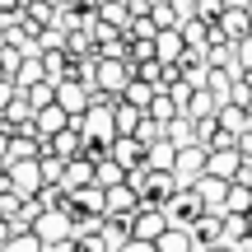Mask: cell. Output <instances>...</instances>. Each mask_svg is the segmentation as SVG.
<instances>
[{"mask_svg": "<svg viewBox=\"0 0 252 252\" xmlns=\"http://www.w3.org/2000/svg\"><path fill=\"white\" fill-rule=\"evenodd\" d=\"M52 154H61V159H80V154H84V131H80V122H70L61 135H52Z\"/></svg>", "mask_w": 252, "mask_h": 252, "instance_id": "obj_17", "label": "cell"}, {"mask_svg": "<svg viewBox=\"0 0 252 252\" xmlns=\"http://www.w3.org/2000/svg\"><path fill=\"white\" fill-rule=\"evenodd\" d=\"M229 215H252V187L248 182H234V187H229Z\"/></svg>", "mask_w": 252, "mask_h": 252, "instance_id": "obj_32", "label": "cell"}, {"mask_svg": "<svg viewBox=\"0 0 252 252\" xmlns=\"http://www.w3.org/2000/svg\"><path fill=\"white\" fill-rule=\"evenodd\" d=\"M61 187L65 191H80V187H94V163L84 159H65V178H61Z\"/></svg>", "mask_w": 252, "mask_h": 252, "instance_id": "obj_19", "label": "cell"}, {"mask_svg": "<svg viewBox=\"0 0 252 252\" xmlns=\"http://www.w3.org/2000/svg\"><path fill=\"white\" fill-rule=\"evenodd\" d=\"M9 252H47V243L37 238V229H24V234H14V243H9Z\"/></svg>", "mask_w": 252, "mask_h": 252, "instance_id": "obj_37", "label": "cell"}, {"mask_svg": "<svg viewBox=\"0 0 252 252\" xmlns=\"http://www.w3.org/2000/svg\"><path fill=\"white\" fill-rule=\"evenodd\" d=\"M154 248L159 252H196V238H191V229H168Z\"/></svg>", "mask_w": 252, "mask_h": 252, "instance_id": "obj_26", "label": "cell"}, {"mask_svg": "<svg viewBox=\"0 0 252 252\" xmlns=\"http://www.w3.org/2000/svg\"><path fill=\"white\" fill-rule=\"evenodd\" d=\"M98 19H108L112 28H131V5H126V0H103V9H98Z\"/></svg>", "mask_w": 252, "mask_h": 252, "instance_id": "obj_29", "label": "cell"}, {"mask_svg": "<svg viewBox=\"0 0 252 252\" xmlns=\"http://www.w3.org/2000/svg\"><path fill=\"white\" fill-rule=\"evenodd\" d=\"M163 135H168V140L178 145V150H187V145H201V122L182 112V117H173L168 126H163Z\"/></svg>", "mask_w": 252, "mask_h": 252, "instance_id": "obj_15", "label": "cell"}, {"mask_svg": "<svg viewBox=\"0 0 252 252\" xmlns=\"http://www.w3.org/2000/svg\"><path fill=\"white\" fill-rule=\"evenodd\" d=\"M215 117H220V126H224V131H234V135L252 131V112H248V108H238V103H224Z\"/></svg>", "mask_w": 252, "mask_h": 252, "instance_id": "obj_21", "label": "cell"}, {"mask_svg": "<svg viewBox=\"0 0 252 252\" xmlns=\"http://www.w3.org/2000/svg\"><path fill=\"white\" fill-rule=\"evenodd\" d=\"M24 47H14V42H0V70H5L9 75V80H14V75H19V65H24Z\"/></svg>", "mask_w": 252, "mask_h": 252, "instance_id": "obj_36", "label": "cell"}, {"mask_svg": "<svg viewBox=\"0 0 252 252\" xmlns=\"http://www.w3.org/2000/svg\"><path fill=\"white\" fill-rule=\"evenodd\" d=\"M122 252H159V248H154V243H145V238H131Z\"/></svg>", "mask_w": 252, "mask_h": 252, "instance_id": "obj_46", "label": "cell"}, {"mask_svg": "<svg viewBox=\"0 0 252 252\" xmlns=\"http://www.w3.org/2000/svg\"><path fill=\"white\" fill-rule=\"evenodd\" d=\"M154 56H159L163 65H178L182 56H187V42H182V28H159V37H154Z\"/></svg>", "mask_w": 252, "mask_h": 252, "instance_id": "obj_11", "label": "cell"}, {"mask_svg": "<svg viewBox=\"0 0 252 252\" xmlns=\"http://www.w3.org/2000/svg\"><path fill=\"white\" fill-rule=\"evenodd\" d=\"M24 9V0H0V14H19Z\"/></svg>", "mask_w": 252, "mask_h": 252, "instance_id": "obj_48", "label": "cell"}, {"mask_svg": "<svg viewBox=\"0 0 252 252\" xmlns=\"http://www.w3.org/2000/svg\"><path fill=\"white\" fill-rule=\"evenodd\" d=\"M163 215H168V224H173V229H191L196 220H206L210 210H206V201H201V191H196V187H178V196L163 206Z\"/></svg>", "mask_w": 252, "mask_h": 252, "instance_id": "obj_2", "label": "cell"}, {"mask_svg": "<svg viewBox=\"0 0 252 252\" xmlns=\"http://www.w3.org/2000/svg\"><path fill=\"white\" fill-rule=\"evenodd\" d=\"M140 206H145V201H140V191H135V187H126V182H122V187H108V215L131 220Z\"/></svg>", "mask_w": 252, "mask_h": 252, "instance_id": "obj_14", "label": "cell"}, {"mask_svg": "<svg viewBox=\"0 0 252 252\" xmlns=\"http://www.w3.org/2000/svg\"><path fill=\"white\" fill-rule=\"evenodd\" d=\"M243 163H248V154H243V150H210L206 173H210V178H224V182H238Z\"/></svg>", "mask_w": 252, "mask_h": 252, "instance_id": "obj_9", "label": "cell"}, {"mask_svg": "<svg viewBox=\"0 0 252 252\" xmlns=\"http://www.w3.org/2000/svg\"><path fill=\"white\" fill-rule=\"evenodd\" d=\"M206 163H210V150H206V145H187V150H178V163H173L178 187H196V182L206 178Z\"/></svg>", "mask_w": 252, "mask_h": 252, "instance_id": "obj_3", "label": "cell"}, {"mask_svg": "<svg viewBox=\"0 0 252 252\" xmlns=\"http://www.w3.org/2000/svg\"><path fill=\"white\" fill-rule=\"evenodd\" d=\"M24 98L33 103V112H42V108H52V103H56V84L42 80V84H33V89H24Z\"/></svg>", "mask_w": 252, "mask_h": 252, "instance_id": "obj_35", "label": "cell"}, {"mask_svg": "<svg viewBox=\"0 0 252 252\" xmlns=\"http://www.w3.org/2000/svg\"><path fill=\"white\" fill-rule=\"evenodd\" d=\"M117 103H122V98L98 94V98H94V108L80 117V131L89 135V140H117Z\"/></svg>", "mask_w": 252, "mask_h": 252, "instance_id": "obj_1", "label": "cell"}, {"mask_svg": "<svg viewBox=\"0 0 252 252\" xmlns=\"http://www.w3.org/2000/svg\"><path fill=\"white\" fill-rule=\"evenodd\" d=\"M168 215H163V210L159 206H140V210H135V215H131V238H145V243H159V238L163 234H168Z\"/></svg>", "mask_w": 252, "mask_h": 252, "instance_id": "obj_6", "label": "cell"}, {"mask_svg": "<svg viewBox=\"0 0 252 252\" xmlns=\"http://www.w3.org/2000/svg\"><path fill=\"white\" fill-rule=\"evenodd\" d=\"M182 42H187L191 52H206L210 47V24L206 19H187V24H182Z\"/></svg>", "mask_w": 252, "mask_h": 252, "instance_id": "obj_23", "label": "cell"}, {"mask_svg": "<svg viewBox=\"0 0 252 252\" xmlns=\"http://www.w3.org/2000/svg\"><path fill=\"white\" fill-rule=\"evenodd\" d=\"M70 122H75V117H70L65 108H56V103H52V108H42V112H33V126H37V135H47V140H52V135H61Z\"/></svg>", "mask_w": 252, "mask_h": 252, "instance_id": "obj_16", "label": "cell"}, {"mask_svg": "<svg viewBox=\"0 0 252 252\" xmlns=\"http://www.w3.org/2000/svg\"><path fill=\"white\" fill-rule=\"evenodd\" d=\"M154 94H159V89H154V84H145V80H131V84H126V94H122V98L131 103V108H140V112H150V103H154Z\"/></svg>", "mask_w": 252, "mask_h": 252, "instance_id": "obj_28", "label": "cell"}, {"mask_svg": "<svg viewBox=\"0 0 252 252\" xmlns=\"http://www.w3.org/2000/svg\"><path fill=\"white\" fill-rule=\"evenodd\" d=\"M243 5H248V19H252V0H243Z\"/></svg>", "mask_w": 252, "mask_h": 252, "instance_id": "obj_50", "label": "cell"}, {"mask_svg": "<svg viewBox=\"0 0 252 252\" xmlns=\"http://www.w3.org/2000/svg\"><path fill=\"white\" fill-rule=\"evenodd\" d=\"M238 70H243V75H252V33L243 37V42H238Z\"/></svg>", "mask_w": 252, "mask_h": 252, "instance_id": "obj_44", "label": "cell"}, {"mask_svg": "<svg viewBox=\"0 0 252 252\" xmlns=\"http://www.w3.org/2000/svg\"><path fill=\"white\" fill-rule=\"evenodd\" d=\"M33 229H37V238H42L47 248H61V243H70V238H75V220L65 215V210H47Z\"/></svg>", "mask_w": 252, "mask_h": 252, "instance_id": "obj_7", "label": "cell"}, {"mask_svg": "<svg viewBox=\"0 0 252 252\" xmlns=\"http://www.w3.org/2000/svg\"><path fill=\"white\" fill-rule=\"evenodd\" d=\"M14 243V224H9V220H0V248H9Z\"/></svg>", "mask_w": 252, "mask_h": 252, "instance_id": "obj_47", "label": "cell"}, {"mask_svg": "<svg viewBox=\"0 0 252 252\" xmlns=\"http://www.w3.org/2000/svg\"><path fill=\"white\" fill-rule=\"evenodd\" d=\"M145 163L150 168H159V173H173V163H178V145L163 135V140H154L150 150H145Z\"/></svg>", "mask_w": 252, "mask_h": 252, "instance_id": "obj_20", "label": "cell"}, {"mask_svg": "<svg viewBox=\"0 0 252 252\" xmlns=\"http://www.w3.org/2000/svg\"><path fill=\"white\" fill-rule=\"evenodd\" d=\"M42 178L47 182H61L65 178V159H61V154H42Z\"/></svg>", "mask_w": 252, "mask_h": 252, "instance_id": "obj_39", "label": "cell"}, {"mask_svg": "<svg viewBox=\"0 0 252 252\" xmlns=\"http://www.w3.org/2000/svg\"><path fill=\"white\" fill-rule=\"evenodd\" d=\"M112 159L131 173V168H140V163H145V145L135 140V135H117V140H112Z\"/></svg>", "mask_w": 252, "mask_h": 252, "instance_id": "obj_18", "label": "cell"}, {"mask_svg": "<svg viewBox=\"0 0 252 252\" xmlns=\"http://www.w3.org/2000/svg\"><path fill=\"white\" fill-rule=\"evenodd\" d=\"M14 98H19V84H14V80H0V112H5Z\"/></svg>", "mask_w": 252, "mask_h": 252, "instance_id": "obj_45", "label": "cell"}, {"mask_svg": "<svg viewBox=\"0 0 252 252\" xmlns=\"http://www.w3.org/2000/svg\"><path fill=\"white\" fill-rule=\"evenodd\" d=\"M9 187L24 191V196H37L47 187L42 178V159H9Z\"/></svg>", "mask_w": 252, "mask_h": 252, "instance_id": "obj_5", "label": "cell"}, {"mask_svg": "<svg viewBox=\"0 0 252 252\" xmlns=\"http://www.w3.org/2000/svg\"><path fill=\"white\" fill-rule=\"evenodd\" d=\"M150 14H154V24H159V28H178V14H173V5H168V0H154V9H150Z\"/></svg>", "mask_w": 252, "mask_h": 252, "instance_id": "obj_41", "label": "cell"}, {"mask_svg": "<svg viewBox=\"0 0 252 252\" xmlns=\"http://www.w3.org/2000/svg\"><path fill=\"white\" fill-rule=\"evenodd\" d=\"M52 5H70V0H52Z\"/></svg>", "mask_w": 252, "mask_h": 252, "instance_id": "obj_52", "label": "cell"}, {"mask_svg": "<svg viewBox=\"0 0 252 252\" xmlns=\"http://www.w3.org/2000/svg\"><path fill=\"white\" fill-rule=\"evenodd\" d=\"M150 117L159 122V126H168L173 117H182V108L173 103V94H154V103H150Z\"/></svg>", "mask_w": 252, "mask_h": 252, "instance_id": "obj_31", "label": "cell"}, {"mask_svg": "<svg viewBox=\"0 0 252 252\" xmlns=\"http://www.w3.org/2000/svg\"><path fill=\"white\" fill-rule=\"evenodd\" d=\"M178 196V178H173V173H159V168H150L145 173V187H140V201L145 206H168V201Z\"/></svg>", "mask_w": 252, "mask_h": 252, "instance_id": "obj_8", "label": "cell"}, {"mask_svg": "<svg viewBox=\"0 0 252 252\" xmlns=\"http://www.w3.org/2000/svg\"><path fill=\"white\" fill-rule=\"evenodd\" d=\"M220 14H224V0H201V9H196V19H206L210 28L220 24Z\"/></svg>", "mask_w": 252, "mask_h": 252, "instance_id": "obj_42", "label": "cell"}, {"mask_svg": "<svg viewBox=\"0 0 252 252\" xmlns=\"http://www.w3.org/2000/svg\"><path fill=\"white\" fill-rule=\"evenodd\" d=\"M24 206H28V196L5 182V187H0V220H19V215H24Z\"/></svg>", "mask_w": 252, "mask_h": 252, "instance_id": "obj_27", "label": "cell"}, {"mask_svg": "<svg viewBox=\"0 0 252 252\" xmlns=\"http://www.w3.org/2000/svg\"><path fill=\"white\" fill-rule=\"evenodd\" d=\"M135 140H140V145H145V150H150V145H154V140H163V126H159V122H154V117H150V112H145V122H140V126H135Z\"/></svg>", "mask_w": 252, "mask_h": 252, "instance_id": "obj_38", "label": "cell"}, {"mask_svg": "<svg viewBox=\"0 0 252 252\" xmlns=\"http://www.w3.org/2000/svg\"><path fill=\"white\" fill-rule=\"evenodd\" d=\"M215 94H210V89H191V103H187V117H196V122H210V117H215Z\"/></svg>", "mask_w": 252, "mask_h": 252, "instance_id": "obj_24", "label": "cell"}, {"mask_svg": "<svg viewBox=\"0 0 252 252\" xmlns=\"http://www.w3.org/2000/svg\"><path fill=\"white\" fill-rule=\"evenodd\" d=\"M210 252H238V248H229V243H220V248H210Z\"/></svg>", "mask_w": 252, "mask_h": 252, "instance_id": "obj_49", "label": "cell"}, {"mask_svg": "<svg viewBox=\"0 0 252 252\" xmlns=\"http://www.w3.org/2000/svg\"><path fill=\"white\" fill-rule=\"evenodd\" d=\"M94 84H98V94H108V98H122L126 84H131V65L112 61V56H98V75H94Z\"/></svg>", "mask_w": 252, "mask_h": 252, "instance_id": "obj_4", "label": "cell"}, {"mask_svg": "<svg viewBox=\"0 0 252 252\" xmlns=\"http://www.w3.org/2000/svg\"><path fill=\"white\" fill-rule=\"evenodd\" d=\"M224 5H243V0H224Z\"/></svg>", "mask_w": 252, "mask_h": 252, "instance_id": "obj_51", "label": "cell"}, {"mask_svg": "<svg viewBox=\"0 0 252 252\" xmlns=\"http://www.w3.org/2000/svg\"><path fill=\"white\" fill-rule=\"evenodd\" d=\"M140 122H145V112L131 108V103L122 98V103H117V135H135V126H140Z\"/></svg>", "mask_w": 252, "mask_h": 252, "instance_id": "obj_34", "label": "cell"}, {"mask_svg": "<svg viewBox=\"0 0 252 252\" xmlns=\"http://www.w3.org/2000/svg\"><path fill=\"white\" fill-rule=\"evenodd\" d=\"M220 33L234 37V42H243V37L252 33V19H248V5H224V14H220Z\"/></svg>", "mask_w": 252, "mask_h": 252, "instance_id": "obj_13", "label": "cell"}, {"mask_svg": "<svg viewBox=\"0 0 252 252\" xmlns=\"http://www.w3.org/2000/svg\"><path fill=\"white\" fill-rule=\"evenodd\" d=\"M243 238H252V220L248 215H224V243L238 248Z\"/></svg>", "mask_w": 252, "mask_h": 252, "instance_id": "obj_30", "label": "cell"}, {"mask_svg": "<svg viewBox=\"0 0 252 252\" xmlns=\"http://www.w3.org/2000/svg\"><path fill=\"white\" fill-rule=\"evenodd\" d=\"M234 103L252 112V75H238V80H234Z\"/></svg>", "mask_w": 252, "mask_h": 252, "instance_id": "obj_40", "label": "cell"}, {"mask_svg": "<svg viewBox=\"0 0 252 252\" xmlns=\"http://www.w3.org/2000/svg\"><path fill=\"white\" fill-rule=\"evenodd\" d=\"M154 37H159V24H154V14L131 19V28H126V42H154Z\"/></svg>", "mask_w": 252, "mask_h": 252, "instance_id": "obj_33", "label": "cell"}, {"mask_svg": "<svg viewBox=\"0 0 252 252\" xmlns=\"http://www.w3.org/2000/svg\"><path fill=\"white\" fill-rule=\"evenodd\" d=\"M0 42H5V28H0Z\"/></svg>", "mask_w": 252, "mask_h": 252, "instance_id": "obj_53", "label": "cell"}, {"mask_svg": "<svg viewBox=\"0 0 252 252\" xmlns=\"http://www.w3.org/2000/svg\"><path fill=\"white\" fill-rule=\"evenodd\" d=\"M229 187H234V182L210 178V173L196 182V191H201V201H206V210H210V215H229V210H224V206H229Z\"/></svg>", "mask_w": 252, "mask_h": 252, "instance_id": "obj_10", "label": "cell"}, {"mask_svg": "<svg viewBox=\"0 0 252 252\" xmlns=\"http://www.w3.org/2000/svg\"><path fill=\"white\" fill-rule=\"evenodd\" d=\"M94 182H98L103 191H108V187H122V182H126V168H122L117 159H103V163H94Z\"/></svg>", "mask_w": 252, "mask_h": 252, "instance_id": "obj_25", "label": "cell"}, {"mask_svg": "<svg viewBox=\"0 0 252 252\" xmlns=\"http://www.w3.org/2000/svg\"><path fill=\"white\" fill-rule=\"evenodd\" d=\"M191 238H196V252H210L224 243V215H206L191 224Z\"/></svg>", "mask_w": 252, "mask_h": 252, "instance_id": "obj_12", "label": "cell"}, {"mask_svg": "<svg viewBox=\"0 0 252 252\" xmlns=\"http://www.w3.org/2000/svg\"><path fill=\"white\" fill-rule=\"evenodd\" d=\"M173 5V14H178V28L187 24V19H196V9H201V0H168Z\"/></svg>", "mask_w": 252, "mask_h": 252, "instance_id": "obj_43", "label": "cell"}, {"mask_svg": "<svg viewBox=\"0 0 252 252\" xmlns=\"http://www.w3.org/2000/svg\"><path fill=\"white\" fill-rule=\"evenodd\" d=\"M42 80H47V65H42V56H24V65H19L14 84H19V89H33V84H42Z\"/></svg>", "mask_w": 252, "mask_h": 252, "instance_id": "obj_22", "label": "cell"}]
</instances>
